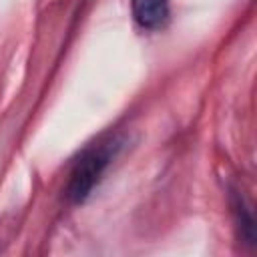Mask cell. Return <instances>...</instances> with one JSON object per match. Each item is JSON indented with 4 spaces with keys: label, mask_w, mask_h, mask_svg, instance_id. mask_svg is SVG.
<instances>
[{
    "label": "cell",
    "mask_w": 257,
    "mask_h": 257,
    "mask_svg": "<svg viewBox=\"0 0 257 257\" xmlns=\"http://www.w3.org/2000/svg\"><path fill=\"white\" fill-rule=\"evenodd\" d=\"M120 147H122L120 139L112 137L108 141L92 145L90 149H86L80 155V159L72 167L70 181H68V187H66V195L72 203L86 201V197L98 185L102 173L106 171V167L110 165V161L114 159V155L118 153Z\"/></svg>",
    "instance_id": "cell-1"
},
{
    "label": "cell",
    "mask_w": 257,
    "mask_h": 257,
    "mask_svg": "<svg viewBox=\"0 0 257 257\" xmlns=\"http://www.w3.org/2000/svg\"><path fill=\"white\" fill-rule=\"evenodd\" d=\"M131 10L141 28L159 30L169 20V0H131Z\"/></svg>",
    "instance_id": "cell-2"
}]
</instances>
